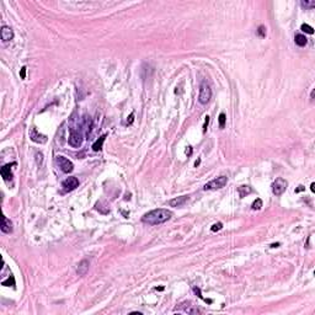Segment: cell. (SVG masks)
I'll list each match as a JSON object with an SVG mask.
<instances>
[{"mask_svg":"<svg viewBox=\"0 0 315 315\" xmlns=\"http://www.w3.org/2000/svg\"><path fill=\"white\" fill-rule=\"evenodd\" d=\"M133 117H134V113H132L131 116H129V121H127V124H131L133 122Z\"/></svg>","mask_w":315,"mask_h":315,"instance_id":"484cf974","label":"cell"},{"mask_svg":"<svg viewBox=\"0 0 315 315\" xmlns=\"http://www.w3.org/2000/svg\"><path fill=\"white\" fill-rule=\"evenodd\" d=\"M238 191H239V195H240V197H245L246 195H249V193H251V189L249 187V186H240L239 189H238Z\"/></svg>","mask_w":315,"mask_h":315,"instance_id":"2e32d148","label":"cell"},{"mask_svg":"<svg viewBox=\"0 0 315 315\" xmlns=\"http://www.w3.org/2000/svg\"><path fill=\"white\" fill-rule=\"evenodd\" d=\"M261 207H262V201H261V198H257V199L252 203V206H251L252 211H258V209H261Z\"/></svg>","mask_w":315,"mask_h":315,"instance_id":"e0dca14e","label":"cell"},{"mask_svg":"<svg viewBox=\"0 0 315 315\" xmlns=\"http://www.w3.org/2000/svg\"><path fill=\"white\" fill-rule=\"evenodd\" d=\"M228 182V177L227 176H219L212 181H209L208 183L205 185V187L203 190L205 191H214V190H219V189H223Z\"/></svg>","mask_w":315,"mask_h":315,"instance_id":"3957f363","label":"cell"},{"mask_svg":"<svg viewBox=\"0 0 315 315\" xmlns=\"http://www.w3.org/2000/svg\"><path fill=\"white\" fill-rule=\"evenodd\" d=\"M208 123H209V117H208V116H206V117H205V124H203V132H206V131H207Z\"/></svg>","mask_w":315,"mask_h":315,"instance_id":"cb8c5ba5","label":"cell"},{"mask_svg":"<svg viewBox=\"0 0 315 315\" xmlns=\"http://www.w3.org/2000/svg\"><path fill=\"white\" fill-rule=\"evenodd\" d=\"M211 97H212V90H211L209 85H208L206 81H203V83L201 84V87H199L198 101H199V103H202V105H206V103L209 102Z\"/></svg>","mask_w":315,"mask_h":315,"instance_id":"277c9868","label":"cell"},{"mask_svg":"<svg viewBox=\"0 0 315 315\" xmlns=\"http://www.w3.org/2000/svg\"><path fill=\"white\" fill-rule=\"evenodd\" d=\"M10 284H11V286H15V280H14L12 276H10L6 281H3V286H10Z\"/></svg>","mask_w":315,"mask_h":315,"instance_id":"44dd1931","label":"cell"},{"mask_svg":"<svg viewBox=\"0 0 315 315\" xmlns=\"http://www.w3.org/2000/svg\"><path fill=\"white\" fill-rule=\"evenodd\" d=\"M199 162H201V160H197V161L195 162V165H196V166H198V165H199Z\"/></svg>","mask_w":315,"mask_h":315,"instance_id":"4dcf8cb0","label":"cell"},{"mask_svg":"<svg viewBox=\"0 0 315 315\" xmlns=\"http://www.w3.org/2000/svg\"><path fill=\"white\" fill-rule=\"evenodd\" d=\"M257 33H258V36H261V37H266V28H265V26H260V27H258Z\"/></svg>","mask_w":315,"mask_h":315,"instance_id":"603a6c76","label":"cell"},{"mask_svg":"<svg viewBox=\"0 0 315 315\" xmlns=\"http://www.w3.org/2000/svg\"><path fill=\"white\" fill-rule=\"evenodd\" d=\"M225 121H227L225 113H220V115H219V127H220V128H224V127H225Z\"/></svg>","mask_w":315,"mask_h":315,"instance_id":"ffe728a7","label":"cell"},{"mask_svg":"<svg viewBox=\"0 0 315 315\" xmlns=\"http://www.w3.org/2000/svg\"><path fill=\"white\" fill-rule=\"evenodd\" d=\"M26 67H22L21 68V70H20V77H21V79H25L26 78Z\"/></svg>","mask_w":315,"mask_h":315,"instance_id":"d4e9b609","label":"cell"},{"mask_svg":"<svg viewBox=\"0 0 315 315\" xmlns=\"http://www.w3.org/2000/svg\"><path fill=\"white\" fill-rule=\"evenodd\" d=\"M14 38V31L9 26H3L2 27V40L3 42H9Z\"/></svg>","mask_w":315,"mask_h":315,"instance_id":"9c48e42d","label":"cell"},{"mask_svg":"<svg viewBox=\"0 0 315 315\" xmlns=\"http://www.w3.org/2000/svg\"><path fill=\"white\" fill-rule=\"evenodd\" d=\"M287 186H288V182H287L283 177H277L276 181H274L273 185H272V192H273V195L281 196V195L287 190Z\"/></svg>","mask_w":315,"mask_h":315,"instance_id":"5b68a950","label":"cell"},{"mask_svg":"<svg viewBox=\"0 0 315 315\" xmlns=\"http://www.w3.org/2000/svg\"><path fill=\"white\" fill-rule=\"evenodd\" d=\"M2 231L5 234H10L12 231V223L11 220L6 217H3V225H2Z\"/></svg>","mask_w":315,"mask_h":315,"instance_id":"4fadbf2b","label":"cell"},{"mask_svg":"<svg viewBox=\"0 0 315 315\" xmlns=\"http://www.w3.org/2000/svg\"><path fill=\"white\" fill-rule=\"evenodd\" d=\"M314 92H315V90L313 89V90H311V94H310V100H311V101L314 100Z\"/></svg>","mask_w":315,"mask_h":315,"instance_id":"4316f807","label":"cell"},{"mask_svg":"<svg viewBox=\"0 0 315 315\" xmlns=\"http://www.w3.org/2000/svg\"><path fill=\"white\" fill-rule=\"evenodd\" d=\"M14 165H16V162L6 164V165H4L3 168H2V170H0V174H2V176L4 177L5 181L11 180V177H12V174H11V166H14Z\"/></svg>","mask_w":315,"mask_h":315,"instance_id":"8fae6325","label":"cell"},{"mask_svg":"<svg viewBox=\"0 0 315 315\" xmlns=\"http://www.w3.org/2000/svg\"><path fill=\"white\" fill-rule=\"evenodd\" d=\"M294 42H295V44L299 46V47H305L307 43H308V38H307V37H305L304 34L299 33V34H295V37H294Z\"/></svg>","mask_w":315,"mask_h":315,"instance_id":"5bb4252c","label":"cell"},{"mask_svg":"<svg viewBox=\"0 0 315 315\" xmlns=\"http://www.w3.org/2000/svg\"><path fill=\"white\" fill-rule=\"evenodd\" d=\"M221 228H223V224L221 223H215V224H213L212 225V228H211V230L213 231V233H215V231H218V230H220Z\"/></svg>","mask_w":315,"mask_h":315,"instance_id":"7402d4cb","label":"cell"},{"mask_svg":"<svg viewBox=\"0 0 315 315\" xmlns=\"http://www.w3.org/2000/svg\"><path fill=\"white\" fill-rule=\"evenodd\" d=\"M302 6L305 8V9H313L315 6V2H314V0H311V2H307V0H305V2H304V0H303Z\"/></svg>","mask_w":315,"mask_h":315,"instance_id":"d6986e66","label":"cell"},{"mask_svg":"<svg viewBox=\"0 0 315 315\" xmlns=\"http://www.w3.org/2000/svg\"><path fill=\"white\" fill-rule=\"evenodd\" d=\"M300 28H302V31L305 32V33H309V34H313V33H314V28H313L311 26H309L308 24H303Z\"/></svg>","mask_w":315,"mask_h":315,"instance_id":"ac0fdd59","label":"cell"},{"mask_svg":"<svg viewBox=\"0 0 315 315\" xmlns=\"http://www.w3.org/2000/svg\"><path fill=\"white\" fill-rule=\"evenodd\" d=\"M70 134H69V139H68V143L70 146L73 148H79L83 144V133H81V129L74 127V126H70Z\"/></svg>","mask_w":315,"mask_h":315,"instance_id":"7a4b0ae2","label":"cell"},{"mask_svg":"<svg viewBox=\"0 0 315 315\" xmlns=\"http://www.w3.org/2000/svg\"><path fill=\"white\" fill-rule=\"evenodd\" d=\"M303 190H304V187H303V186H299L297 190H295V192H300V191H303Z\"/></svg>","mask_w":315,"mask_h":315,"instance_id":"83f0119b","label":"cell"},{"mask_svg":"<svg viewBox=\"0 0 315 315\" xmlns=\"http://www.w3.org/2000/svg\"><path fill=\"white\" fill-rule=\"evenodd\" d=\"M55 162H57V165L59 166V169L63 172H65V174H69V172H71L74 170L73 162L69 159L64 158V156H57V158H55Z\"/></svg>","mask_w":315,"mask_h":315,"instance_id":"8992f818","label":"cell"},{"mask_svg":"<svg viewBox=\"0 0 315 315\" xmlns=\"http://www.w3.org/2000/svg\"><path fill=\"white\" fill-rule=\"evenodd\" d=\"M171 217H172V213L170 211L164 209V208H158V209H153L150 212L145 213L142 218V221L148 225H159V224L165 223V221H168Z\"/></svg>","mask_w":315,"mask_h":315,"instance_id":"6da1fadb","label":"cell"},{"mask_svg":"<svg viewBox=\"0 0 315 315\" xmlns=\"http://www.w3.org/2000/svg\"><path fill=\"white\" fill-rule=\"evenodd\" d=\"M314 187H315V183H311V185H310V190H311V192H314V191H315V189H314Z\"/></svg>","mask_w":315,"mask_h":315,"instance_id":"f1b7e54d","label":"cell"},{"mask_svg":"<svg viewBox=\"0 0 315 315\" xmlns=\"http://www.w3.org/2000/svg\"><path fill=\"white\" fill-rule=\"evenodd\" d=\"M189 196H180V197H175L169 201V206L170 207H182L185 203L187 202Z\"/></svg>","mask_w":315,"mask_h":315,"instance_id":"30bf717a","label":"cell"},{"mask_svg":"<svg viewBox=\"0 0 315 315\" xmlns=\"http://www.w3.org/2000/svg\"><path fill=\"white\" fill-rule=\"evenodd\" d=\"M62 186H63L64 191H68V192H69V191H73V190H75V189L79 186V180H78L77 177H74V176L68 177V179H65V180L63 181Z\"/></svg>","mask_w":315,"mask_h":315,"instance_id":"52a82bcc","label":"cell"},{"mask_svg":"<svg viewBox=\"0 0 315 315\" xmlns=\"http://www.w3.org/2000/svg\"><path fill=\"white\" fill-rule=\"evenodd\" d=\"M30 138H31L32 142L40 143V144H44V143L47 142V137L43 136V134H41L36 128H32L31 131H30Z\"/></svg>","mask_w":315,"mask_h":315,"instance_id":"ba28073f","label":"cell"},{"mask_svg":"<svg viewBox=\"0 0 315 315\" xmlns=\"http://www.w3.org/2000/svg\"><path fill=\"white\" fill-rule=\"evenodd\" d=\"M280 246V243H276V244H272L271 248H278Z\"/></svg>","mask_w":315,"mask_h":315,"instance_id":"f546056e","label":"cell"},{"mask_svg":"<svg viewBox=\"0 0 315 315\" xmlns=\"http://www.w3.org/2000/svg\"><path fill=\"white\" fill-rule=\"evenodd\" d=\"M89 266H90V262L87 261V260H81L79 264H78V266H77V273H78V276H85L86 273H87V271H89Z\"/></svg>","mask_w":315,"mask_h":315,"instance_id":"7c38bea8","label":"cell"},{"mask_svg":"<svg viewBox=\"0 0 315 315\" xmlns=\"http://www.w3.org/2000/svg\"><path fill=\"white\" fill-rule=\"evenodd\" d=\"M106 134H103V136H101L94 144H92V149H94L95 152H100L101 149H102V144H103V142H105V139H106Z\"/></svg>","mask_w":315,"mask_h":315,"instance_id":"9a60e30c","label":"cell"}]
</instances>
